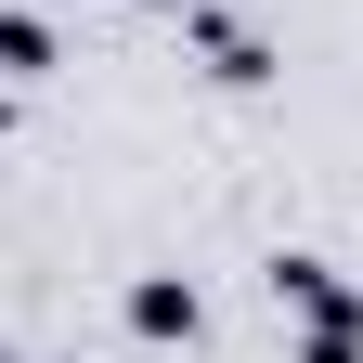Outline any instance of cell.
I'll list each match as a JSON object with an SVG mask.
<instances>
[{
	"mask_svg": "<svg viewBox=\"0 0 363 363\" xmlns=\"http://www.w3.org/2000/svg\"><path fill=\"white\" fill-rule=\"evenodd\" d=\"M0 65H13V78H39V65H52V39H39L26 13H0Z\"/></svg>",
	"mask_w": 363,
	"mask_h": 363,
	"instance_id": "obj_2",
	"label": "cell"
},
{
	"mask_svg": "<svg viewBox=\"0 0 363 363\" xmlns=\"http://www.w3.org/2000/svg\"><path fill=\"white\" fill-rule=\"evenodd\" d=\"M130 325H143V337H195V286H169V272L130 286Z\"/></svg>",
	"mask_w": 363,
	"mask_h": 363,
	"instance_id": "obj_1",
	"label": "cell"
}]
</instances>
